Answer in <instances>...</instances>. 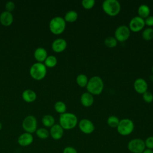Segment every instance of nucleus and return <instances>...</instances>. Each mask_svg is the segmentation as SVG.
Wrapping results in <instances>:
<instances>
[{"mask_svg":"<svg viewBox=\"0 0 153 153\" xmlns=\"http://www.w3.org/2000/svg\"><path fill=\"white\" fill-rule=\"evenodd\" d=\"M78 17V13L74 10H71L67 12L64 17V20L65 22H69V23H72L75 22Z\"/></svg>","mask_w":153,"mask_h":153,"instance_id":"412c9836","label":"nucleus"},{"mask_svg":"<svg viewBox=\"0 0 153 153\" xmlns=\"http://www.w3.org/2000/svg\"><path fill=\"white\" fill-rule=\"evenodd\" d=\"M22 98L25 102L31 103L35 100L36 98V94L33 90L27 89L25 90L22 93Z\"/></svg>","mask_w":153,"mask_h":153,"instance_id":"6ab92c4d","label":"nucleus"},{"mask_svg":"<svg viewBox=\"0 0 153 153\" xmlns=\"http://www.w3.org/2000/svg\"><path fill=\"white\" fill-rule=\"evenodd\" d=\"M47 56L46 50L42 47H38L35 50L34 57L39 63L44 62Z\"/></svg>","mask_w":153,"mask_h":153,"instance_id":"a211bd4d","label":"nucleus"},{"mask_svg":"<svg viewBox=\"0 0 153 153\" xmlns=\"http://www.w3.org/2000/svg\"><path fill=\"white\" fill-rule=\"evenodd\" d=\"M63 153H78L77 151L72 146H66L63 149Z\"/></svg>","mask_w":153,"mask_h":153,"instance_id":"f704fd0d","label":"nucleus"},{"mask_svg":"<svg viewBox=\"0 0 153 153\" xmlns=\"http://www.w3.org/2000/svg\"><path fill=\"white\" fill-rule=\"evenodd\" d=\"M104 87L103 79L99 76H93L88 79L86 86L87 92L92 95H99L102 93Z\"/></svg>","mask_w":153,"mask_h":153,"instance_id":"f257e3e1","label":"nucleus"},{"mask_svg":"<svg viewBox=\"0 0 153 153\" xmlns=\"http://www.w3.org/2000/svg\"><path fill=\"white\" fill-rule=\"evenodd\" d=\"M80 101L82 106L85 107H90L94 103L93 95L88 92H85L81 94Z\"/></svg>","mask_w":153,"mask_h":153,"instance_id":"f3484780","label":"nucleus"},{"mask_svg":"<svg viewBox=\"0 0 153 153\" xmlns=\"http://www.w3.org/2000/svg\"><path fill=\"white\" fill-rule=\"evenodd\" d=\"M114 35L115 38L117 41L123 42L129 38L130 35V30L127 26L121 25L115 29Z\"/></svg>","mask_w":153,"mask_h":153,"instance_id":"1a4fd4ad","label":"nucleus"},{"mask_svg":"<svg viewBox=\"0 0 153 153\" xmlns=\"http://www.w3.org/2000/svg\"><path fill=\"white\" fill-rule=\"evenodd\" d=\"M82 7L86 10L91 9L95 5L94 0H82L81 1Z\"/></svg>","mask_w":153,"mask_h":153,"instance_id":"c756f323","label":"nucleus"},{"mask_svg":"<svg viewBox=\"0 0 153 153\" xmlns=\"http://www.w3.org/2000/svg\"><path fill=\"white\" fill-rule=\"evenodd\" d=\"M145 23L143 19L136 16L131 19L129 22V29L133 32H138L145 27Z\"/></svg>","mask_w":153,"mask_h":153,"instance_id":"9d476101","label":"nucleus"},{"mask_svg":"<svg viewBox=\"0 0 153 153\" xmlns=\"http://www.w3.org/2000/svg\"><path fill=\"white\" fill-rule=\"evenodd\" d=\"M142 153H153V150L150 149H145Z\"/></svg>","mask_w":153,"mask_h":153,"instance_id":"c9c22d12","label":"nucleus"},{"mask_svg":"<svg viewBox=\"0 0 153 153\" xmlns=\"http://www.w3.org/2000/svg\"><path fill=\"white\" fill-rule=\"evenodd\" d=\"M79 128L80 130L85 134H90L94 130L95 127L94 124L88 119H82L79 122Z\"/></svg>","mask_w":153,"mask_h":153,"instance_id":"9b49d317","label":"nucleus"},{"mask_svg":"<svg viewBox=\"0 0 153 153\" xmlns=\"http://www.w3.org/2000/svg\"><path fill=\"white\" fill-rule=\"evenodd\" d=\"M44 65L48 68H53L57 63V60L54 56H48L44 61Z\"/></svg>","mask_w":153,"mask_h":153,"instance_id":"b1692460","label":"nucleus"},{"mask_svg":"<svg viewBox=\"0 0 153 153\" xmlns=\"http://www.w3.org/2000/svg\"><path fill=\"white\" fill-rule=\"evenodd\" d=\"M142 97L143 100L148 103H151L153 101V94L149 91H146L142 94Z\"/></svg>","mask_w":153,"mask_h":153,"instance_id":"7c9ffc66","label":"nucleus"},{"mask_svg":"<svg viewBox=\"0 0 153 153\" xmlns=\"http://www.w3.org/2000/svg\"><path fill=\"white\" fill-rule=\"evenodd\" d=\"M42 123L47 127H51L55 123L54 117L51 115H45L42 119Z\"/></svg>","mask_w":153,"mask_h":153,"instance_id":"4be33fe9","label":"nucleus"},{"mask_svg":"<svg viewBox=\"0 0 153 153\" xmlns=\"http://www.w3.org/2000/svg\"><path fill=\"white\" fill-rule=\"evenodd\" d=\"M102 7L103 11L111 17L117 16L121 10V5L117 0H105Z\"/></svg>","mask_w":153,"mask_h":153,"instance_id":"7ed1b4c3","label":"nucleus"},{"mask_svg":"<svg viewBox=\"0 0 153 153\" xmlns=\"http://www.w3.org/2000/svg\"><path fill=\"white\" fill-rule=\"evenodd\" d=\"M63 128L60 124H54L50 128V135L53 139L59 140L61 139L63 135Z\"/></svg>","mask_w":153,"mask_h":153,"instance_id":"4468645a","label":"nucleus"},{"mask_svg":"<svg viewBox=\"0 0 153 153\" xmlns=\"http://www.w3.org/2000/svg\"><path fill=\"white\" fill-rule=\"evenodd\" d=\"M128 150L132 153H142L145 149V142L141 139L136 138L129 141L127 145Z\"/></svg>","mask_w":153,"mask_h":153,"instance_id":"0eeeda50","label":"nucleus"},{"mask_svg":"<svg viewBox=\"0 0 153 153\" xmlns=\"http://www.w3.org/2000/svg\"><path fill=\"white\" fill-rule=\"evenodd\" d=\"M22 127L29 133H32L37 130V120L33 115H28L23 120Z\"/></svg>","mask_w":153,"mask_h":153,"instance_id":"6e6552de","label":"nucleus"},{"mask_svg":"<svg viewBox=\"0 0 153 153\" xmlns=\"http://www.w3.org/2000/svg\"><path fill=\"white\" fill-rule=\"evenodd\" d=\"M104 43L107 47L110 48H114L117 45V41L113 36L106 37L104 41Z\"/></svg>","mask_w":153,"mask_h":153,"instance_id":"cd10ccee","label":"nucleus"},{"mask_svg":"<svg viewBox=\"0 0 153 153\" xmlns=\"http://www.w3.org/2000/svg\"><path fill=\"white\" fill-rule=\"evenodd\" d=\"M54 109L57 112L62 114L66 112V105L63 102L58 101L54 104Z\"/></svg>","mask_w":153,"mask_h":153,"instance_id":"393cba45","label":"nucleus"},{"mask_svg":"<svg viewBox=\"0 0 153 153\" xmlns=\"http://www.w3.org/2000/svg\"><path fill=\"white\" fill-rule=\"evenodd\" d=\"M5 8L7 11L11 12L15 8V4L12 1H8L5 4Z\"/></svg>","mask_w":153,"mask_h":153,"instance_id":"473e14b6","label":"nucleus"},{"mask_svg":"<svg viewBox=\"0 0 153 153\" xmlns=\"http://www.w3.org/2000/svg\"><path fill=\"white\" fill-rule=\"evenodd\" d=\"M134 125L130 119L124 118L120 121L117 126V131L122 136H127L131 133L134 130Z\"/></svg>","mask_w":153,"mask_h":153,"instance_id":"423d86ee","label":"nucleus"},{"mask_svg":"<svg viewBox=\"0 0 153 153\" xmlns=\"http://www.w3.org/2000/svg\"><path fill=\"white\" fill-rule=\"evenodd\" d=\"M49 28L53 34L60 35L66 28V22L62 17H54L50 22Z\"/></svg>","mask_w":153,"mask_h":153,"instance_id":"20e7f679","label":"nucleus"},{"mask_svg":"<svg viewBox=\"0 0 153 153\" xmlns=\"http://www.w3.org/2000/svg\"><path fill=\"white\" fill-rule=\"evenodd\" d=\"M119 118L114 115L109 116L107 119V124L108 125L112 128H116L119 124L120 123Z\"/></svg>","mask_w":153,"mask_h":153,"instance_id":"a878e982","label":"nucleus"},{"mask_svg":"<svg viewBox=\"0 0 153 153\" xmlns=\"http://www.w3.org/2000/svg\"><path fill=\"white\" fill-rule=\"evenodd\" d=\"M0 22L5 26H10L13 22V16L11 12L5 11L0 15Z\"/></svg>","mask_w":153,"mask_h":153,"instance_id":"dca6fc26","label":"nucleus"},{"mask_svg":"<svg viewBox=\"0 0 153 153\" xmlns=\"http://www.w3.org/2000/svg\"><path fill=\"white\" fill-rule=\"evenodd\" d=\"M152 74H153V66H152Z\"/></svg>","mask_w":153,"mask_h":153,"instance_id":"4c0bfd02","label":"nucleus"},{"mask_svg":"<svg viewBox=\"0 0 153 153\" xmlns=\"http://www.w3.org/2000/svg\"><path fill=\"white\" fill-rule=\"evenodd\" d=\"M142 38L145 41H150L153 39V29L147 27L143 30L142 33Z\"/></svg>","mask_w":153,"mask_h":153,"instance_id":"bb28decb","label":"nucleus"},{"mask_svg":"<svg viewBox=\"0 0 153 153\" xmlns=\"http://www.w3.org/2000/svg\"><path fill=\"white\" fill-rule=\"evenodd\" d=\"M134 90L139 94H143L148 90V84L143 78L136 79L133 84Z\"/></svg>","mask_w":153,"mask_h":153,"instance_id":"f8f14e48","label":"nucleus"},{"mask_svg":"<svg viewBox=\"0 0 153 153\" xmlns=\"http://www.w3.org/2000/svg\"><path fill=\"white\" fill-rule=\"evenodd\" d=\"M36 134L39 138L45 139L49 136V132L45 128H39L36 130Z\"/></svg>","mask_w":153,"mask_h":153,"instance_id":"c85d7f7f","label":"nucleus"},{"mask_svg":"<svg viewBox=\"0 0 153 153\" xmlns=\"http://www.w3.org/2000/svg\"><path fill=\"white\" fill-rule=\"evenodd\" d=\"M150 8L146 4H142L140 5L137 10L138 16L145 19L147 17H148L150 14Z\"/></svg>","mask_w":153,"mask_h":153,"instance_id":"aec40b11","label":"nucleus"},{"mask_svg":"<svg viewBox=\"0 0 153 153\" xmlns=\"http://www.w3.org/2000/svg\"><path fill=\"white\" fill-rule=\"evenodd\" d=\"M144 142H145V146L148 149H153V136L148 137Z\"/></svg>","mask_w":153,"mask_h":153,"instance_id":"2f4dec72","label":"nucleus"},{"mask_svg":"<svg viewBox=\"0 0 153 153\" xmlns=\"http://www.w3.org/2000/svg\"><path fill=\"white\" fill-rule=\"evenodd\" d=\"M88 79L87 76L84 74H79L76 76V82L77 84L81 87H85L87 86Z\"/></svg>","mask_w":153,"mask_h":153,"instance_id":"5701e85b","label":"nucleus"},{"mask_svg":"<svg viewBox=\"0 0 153 153\" xmlns=\"http://www.w3.org/2000/svg\"><path fill=\"white\" fill-rule=\"evenodd\" d=\"M67 47V42L63 38H58L55 39L51 45V48L54 52L61 53Z\"/></svg>","mask_w":153,"mask_h":153,"instance_id":"ddd939ff","label":"nucleus"},{"mask_svg":"<svg viewBox=\"0 0 153 153\" xmlns=\"http://www.w3.org/2000/svg\"><path fill=\"white\" fill-rule=\"evenodd\" d=\"M145 23L148 26H153V16H149L146 19H144Z\"/></svg>","mask_w":153,"mask_h":153,"instance_id":"72a5a7b5","label":"nucleus"},{"mask_svg":"<svg viewBox=\"0 0 153 153\" xmlns=\"http://www.w3.org/2000/svg\"><path fill=\"white\" fill-rule=\"evenodd\" d=\"M33 140L32 134L29 133H24L22 134L18 138V143L22 146H26L30 145Z\"/></svg>","mask_w":153,"mask_h":153,"instance_id":"2eb2a0df","label":"nucleus"},{"mask_svg":"<svg viewBox=\"0 0 153 153\" xmlns=\"http://www.w3.org/2000/svg\"><path fill=\"white\" fill-rule=\"evenodd\" d=\"M2 124H1V123L0 122V130L2 129Z\"/></svg>","mask_w":153,"mask_h":153,"instance_id":"e433bc0d","label":"nucleus"},{"mask_svg":"<svg viewBox=\"0 0 153 153\" xmlns=\"http://www.w3.org/2000/svg\"><path fill=\"white\" fill-rule=\"evenodd\" d=\"M60 126L65 130H71L76 127L78 124L76 116L72 113L65 112L60 114L59 117Z\"/></svg>","mask_w":153,"mask_h":153,"instance_id":"f03ea898","label":"nucleus"},{"mask_svg":"<svg viewBox=\"0 0 153 153\" xmlns=\"http://www.w3.org/2000/svg\"><path fill=\"white\" fill-rule=\"evenodd\" d=\"M47 74V67L42 63L36 62L33 64L30 68V75L36 80L43 79Z\"/></svg>","mask_w":153,"mask_h":153,"instance_id":"39448f33","label":"nucleus"}]
</instances>
